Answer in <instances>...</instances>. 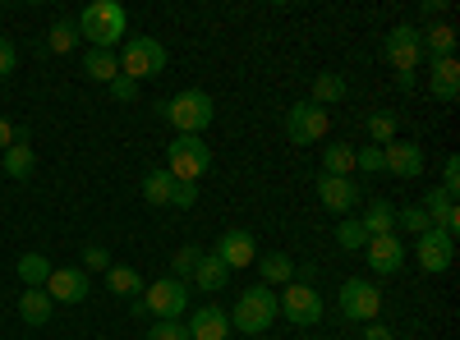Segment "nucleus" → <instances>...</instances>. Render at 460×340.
<instances>
[{
    "label": "nucleus",
    "instance_id": "nucleus-10",
    "mask_svg": "<svg viewBox=\"0 0 460 340\" xmlns=\"http://www.w3.org/2000/svg\"><path fill=\"white\" fill-rule=\"evenodd\" d=\"M414 257H419V267H424L429 276H442V272H451V262H456V235H447V231H424L419 235V244H414Z\"/></svg>",
    "mask_w": 460,
    "mask_h": 340
},
{
    "label": "nucleus",
    "instance_id": "nucleus-2",
    "mask_svg": "<svg viewBox=\"0 0 460 340\" xmlns=\"http://www.w3.org/2000/svg\"><path fill=\"white\" fill-rule=\"evenodd\" d=\"M277 318H281V299H277V290L258 281V285H249V290L235 299V309H230V331L262 336Z\"/></svg>",
    "mask_w": 460,
    "mask_h": 340
},
{
    "label": "nucleus",
    "instance_id": "nucleus-12",
    "mask_svg": "<svg viewBox=\"0 0 460 340\" xmlns=\"http://www.w3.org/2000/svg\"><path fill=\"white\" fill-rule=\"evenodd\" d=\"M382 170H392L396 179H419L424 175V147L414 138H392L382 147Z\"/></svg>",
    "mask_w": 460,
    "mask_h": 340
},
{
    "label": "nucleus",
    "instance_id": "nucleus-16",
    "mask_svg": "<svg viewBox=\"0 0 460 340\" xmlns=\"http://www.w3.org/2000/svg\"><path fill=\"white\" fill-rule=\"evenodd\" d=\"M230 272L235 267H249V262H258V244H253V235L249 231H221V240H217V248H212Z\"/></svg>",
    "mask_w": 460,
    "mask_h": 340
},
{
    "label": "nucleus",
    "instance_id": "nucleus-36",
    "mask_svg": "<svg viewBox=\"0 0 460 340\" xmlns=\"http://www.w3.org/2000/svg\"><path fill=\"white\" fill-rule=\"evenodd\" d=\"M208 248H199V244H184V248H175V281H189V276H194V267H199V257H203Z\"/></svg>",
    "mask_w": 460,
    "mask_h": 340
},
{
    "label": "nucleus",
    "instance_id": "nucleus-19",
    "mask_svg": "<svg viewBox=\"0 0 460 340\" xmlns=\"http://www.w3.org/2000/svg\"><path fill=\"white\" fill-rule=\"evenodd\" d=\"M0 166H5L10 179H28V175L37 170V153H32V143H28V129L14 134V143L0 153Z\"/></svg>",
    "mask_w": 460,
    "mask_h": 340
},
{
    "label": "nucleus",
    "instance_id": "nucleus-29",
    "mask_svg": "<svg viewBox=\"0 0 460 340\" xmlns=\"http://www.w3.org/2000/svg\"><path fill=\"white\" fill-rule=\"evenodd\" d=\"M106 290H111V294H120V299L143 294V276H138V267H120V262H111V272H106Z\"/></svg>",
    "mask_w": 460,
    "mask_h": 340
},
{
    "label": "nucleus",
    "instance_id": "nucleus-1",
    "mask_svg": "<svg viewBox=\"0 0 460 340\" xmlns=\"http://www.w3.org/2000/svg\"><path fill=\"white\" fill-rule=\"evenodd\" d=\"M74 28H79V37H88L93 51H111L115 42H125L129 32V14L120 0H93V5L74 19Z\"/></svg>",
    "mask_w": 460,
    "mask_h": 340
},
{
    "label": "nucleus",
    "instance_id": "nucleus-45",
    "mask_svg": "<svg viewBox=\"0 0 460 340\" xmlns=\"http://www.w3.org/2000/svg\"><path fill=\"white\" fill-rule=\"evenodd\" d=\"M14 134H19V129H14V125H10L5 116H0V153H5V147L14 143Z\"/></svg>",
    "mask_w": 460,
    "mask_h": 340
},
{
    "label": "nucleus",
    "instance_id": "nucleus-41",
    "mask_svg": "<svg viewBox=\"0 0 460 340\" xmlns=\"http://www.w3.org/2000/svg\"><path fill=\"white\" fill-rule=\"evenodd\" d=\"M438 188H447L451 198L460 194V157H447V166H442V184H438Z\"/></svg>",
    "mask_w": 460,
    "mask_h": 340
},
{
    "label": "nucleus",
    "instance_id": "nucleus-23",
    "mask_svg": "<svg viewBox=\"0 0 460 340\" xmlns=\"http://www.w3.org/2000/svg\"><path fill=\"white\" fill-rule=\"evenodd\" d=\"M143 203H152V207H171V198H175V175L162 166V170H147L143 175Z\"/></svg>",
    "mask_w": 460,
    "mask_h": 340
},
{
    "label": "nucleus",
    "instance_id": "nucleus-11",
    "mask_svg": "<svg viewBox=\"0 0 460 340\" xmlns=\"http://www.w3.org/2000/svg\"><path fill=\"white\" fill-rule=\"evenodd\" d=\"M382 56H387V65H392L396 74H414L419 60H424V51H419V28L396 23V28L387 32V42H382Z\"/></svg>",
    "mask_w": 460,
    "mask_h": 340
},
{
    "label": "nucleus",
    "instance_id": "nucleus-14",
    "mask_svg": "<svg viewBox=\"0 0 460 340\" xmlns=\"http://www.w3.org/2000/svg\"><path fill=\"white\" fill-rule=\"evenodd\" d=\"M364 253H368V267H373L377 276H396V272L405 267V244H401V235H373V240L364 244Z\"/></svg>",
    "mask_w": 460,
    "mask_h": 340
},
{
    "label": "nucleus",
    "instance_id": "nucleus-35",
    "mask_svg": "<svg viewBox=\"0 0 460 340\" xmlns=\"http://www.w3.org/2000/svg\"><path fill=\"white\" fill-rule=\"evenodd\" d=\"M368 138H373V147H387L396 138V116H387V110L368 116Z\"/></svg>",
    "mask_w": 460,
    "mask_h": 340
},
{
    "label": "nucleus",
    "instance_id": "nucleus-22",
    "mask_svg": "<svg viewBox=\"0 0 460 340\" xmlns=\"http://www.w3.org/2000/svg\"><path fill=\"white\" fill-rule=\"evenodd\" d=\"M429 83H433V97H438V101H456V97H460V60H456V56L433 60Z\"/></svg>",
    "mask_w": 460,
    "mask_h": 340
},
{
    "label": "nucleus",
    "instance_id": "nucleus-32",
    "mask_svg": "<svg viewBox=\"0 0 460 340\" xmlns=\"http://www.w3.org/2000/svg\"><path fill=\"white\" fill-rule=\"evenodd\" d=\"M74 47H79V28H74V19H60V23L51 28V37H47V51L69 56Z\"/></svg>",
    "mask_w": 460,
    "mask_h": 340
},
{
    "label": "nucleus",
    "instance_id": "nucleus-34",
    "mask_svg": "<svg viewBox=\"0 0 460 340\" xmlns=\"http://www.w3.org/2000/svg\"><path fill=\"white\" fill-rule=\"evenodd\" d=\"M336 244H341V248H350V253H359V248L368 244L364 225H359V221H350V216H345V221H336Z\"/></svg>",
    "mask_w": 460,
    "mask_h": 340
},
{
    "label": "nucleus",
    "instance_id": "nucleus-18",
    "mask_svg": "<svg viewBox=\"0 0 460 340\" xmlns=\"http://www.w3.org/2000/svg\"><path fill=\"white\" fill-rule=\"evenodd\" d=\"M419 207H424V216L438 225V231H447V235H456V231H460V212H456V198L447 194V188H429Z\"/></svg>",
    "mask_w": 460,
    "mask_h": 340
},
{
    "label": "nucleus",
    "instance_id": "nucleus-27",
    "mask_svg": "<svg viewBox=\"0 0 460 340\" xmlns=\"http://www.w3.org/2000/svg\"><path fill=\"white\" fill-rule=\"evenodd\" d=\"M258 276H262V285H290L295 281V262L286 253H262L258 257Z\"/></svg>",
    "mask_w": 460,
    "mask_h": 340
},
{
    "label": "nucleus",
    "instance_id": "nucleus-26",
    "mask_svg": "<svg viewBox=\"0 0 460 340\" xmlns=\"http://www.w3.org/2000/svg\"><path fill=\"white\" fill-rule=\"evenodd\" d=\"M359 225H364V235H368V240H373V235H396V207L377 198V203L364 207Z\"/></svg>",
    "mask_w": 460,
    "mask_h": 340
},
{
    "label": "nucleus",
    "instance_id": "nucleus-20",
    "mask_svg": "<svg viewBox=\"0 0 460 340\" xmlns=\"http://www.w3.org/2000/svg\"><path fill=\"white\" fill-rule=\"evenodd\" d=\"M419 51H424L429 60L456 56V28H451V23H429V28H419Z\"/></svg>",
    "mask_w": 460,
    "mask_h": 340
},
{
    "label": "nucleus",
    "instance_id": "nucleus-24",
    "mask_svg": "<svg viewBox=\"0 0 460 340\" xmlns=\"http://www.w3.org/2000/svg\"><path fill=\"white\" fill-rule=\"evenodd\" d=\"M14 272H19L23 290H47V281H51L56 267H51V257H47V253H23Z\"/></svg>",
    "mask_w": 460,
    "mask_h": 340
},
{
    "label": "nucleus",
    "instance_id": "nucleus-9",
    "mask_svg": "<svg viewBox=\"0 0 460 340\" xmlns=\"http://www.w3.org/2000/svg\"><path fill=\"white\" fill-rule=\"evenodd\" d=\"M277 299H281L286 322H295V327H318L323 322V294L309 281H290Z\"/></svg>",
    "mask_w": 460,
    "mask_h": 340
},
{
    "label": "nucleus",
    "instance_id": "nucleus-3",
    "mask_svg": "<svg viewBox=\"0 0 460 340\" xmlns=\"http://www.w3.org/2000/svg\"><path fill=\"white\" fill-rule=\"evenodd\" d=\"M212 116H217V106H212V92H203V88H184L171 101H162V120L175 125V134H189V138H203Z\"/></svg>",
    "mask_w": 460,
    "mask_h": 340
},
{
    "label": "nucleus",
    "instance_id": "nucleus-13",
    "mask_svg": "<svg viewBox=\"0 0 460 340\" xmlns=\"http://www.w3.org/2000/svg\"><path fill=\"white\" fill-rule=\"evenodd\" d=\"M318 198H323L327 212L350 216L355 203H359V184H355L350 175H318Z\"/></svg>",
    "mask_w": 460,
    "mask_h": 340
},
{
    "label": "nucleus",
    "instance_id": "nucleus-8",
    "mask_svg": "<svg viewBox=\"0 0 460 340\" xmlns=\"http://www.w3.org/2000/svg\"><path fill=\"white\" fill-rule=\"evenodd\" d=\"M327 129H332V116H327L323 106H314V101H295V106L286 110V138H290L295 147L323 143Z\"/></svg>",
    "mask_w": 460,
    "mask_h": 340
},
{
    "label": "nucleus",
    "instance_id": "nucleus-43",
    "mask_svg": "<svg viewBox=\"0 0 460 340\" xmlns=\"http://www.w3.org/2000/svg\"><path fill=\"white\" fill-rule=\"evenodd\" d=\"M199 203V184H180L175 179V198H171V207H194Z\"/></svg>",
    "mask_w": 460,
    "mask_h": 340
},
{
    "label": "nucleus",
    "instance_id": "nucleus-42",
    "mask_svg": "<svg viewBox=\"0 0 460 340\" xmlns=\"http://www.w3.org/2000/svg\"><path fill=\"white\" fill-rule=\"evenodd\" d=\"M106 88H111V97H115V101H134V97H138V83H134V79H125V74H120V79H111Z\"/></svg>",
    "mask_w": 460,
    "mask_h": 340
},
{
    "label": "nucleus",
    "instance_id": "nucleus-17",
    "mask_svg": "<svg viewBox=\"0 0 460 340\" xmlns=\"http://www.w3.org/2000/svg\"><path fill=\"white\" fill-rule=\"evenodd\" d=\"M184 327H189V340H226L230 336V313L217 309V304H203V309L189 313Z\"/></svg>",
    "mask_w": 460,
    "mask_h": 340
},
{
    "label": "nucleus",
    "instance_id": "nucleus-33",
    "mask_svg": "<svg viewBox=\"0 0 460 340\" xmlns=\"http://www.w3.org/2000/svg\"><path fill=\"white\" fill-rule=\"evenodd\" d=\"M401 231H405V235H424V231H433V221L424 216V207L414 203V207H401V212H396V235H401Z\"/></svg>",
    "mask_w": 460,
    "mask_h": 340
},
{
    "label": "nucleus",
    "instance_id": "nucleus-6",
    "mask_svg": "<svg viewBox=\"0 0 460 340\" xmlns=\"http://www.w3.org/2000/svg\"><path fill=\"white\" fill-rule=\"evenodd\" d=\"M171 65V51L157 42V37H125V51H120V74L134 83L143 79H157V74H166Z\"/></svg>",
    "mask_w": 460,
    "mask_h": 340
},
{
    "label": "nucleus",
    "instance_id": "nucleus-7",
    "mask_svg": "<svg viewBox=\"0 0 460 340\" xmlns=\"http://www.w3.org/2000/svg\"><path fill=\"white\" fill-rule=\"evenodd\" d=\"M336 304H341V318L345 322H377V313H382V290H377V281H359V276H350L341 285V294H336Z\"/></svg>",
    "mask_w": 460,
    "mask_h": 340
},
{
    "label": "nucleus",
    "instance_id": "nucleus-37",
    "mask_svg": "<svg viewBox=\"0 0 460 340\" xmlns=\"http://www.w3.org/2000/svg\"><path fill=\"white\" fill-rule=\"evenodd\" d=\"M355 166L364 175H382V147H355Z\"/></svg>",
    "mask_w": 460,
    "mask_h": 340
},
{
    "label": "nucleus",
    "instance_id": "nucleus-31",
    "mask_svg": "<svg viewBox=\"0 0 460 340\" xmlns=\"http://www.w3.org/2000/svg\"><path fill=\"white\" fill-rule=\"evenodd\" d=\"M84 74H88V79H97V83L120 79V56H115V51H88V60H84Z\"/></svg>",
    "mask_w": 460,
    "mask_h": 340
},
{
    "label": "nucleus",
    "instance_id": "nucleus-38",
    "mask_svg": "<svg viewBox=\"0 0 460 340\" xmlns=\"http://www.w3.org/2000/svg\"><path fill=\"white\" fill-rule=\"evenodd\" d=\"M79 257H84V272H111V253L102 244H88Z\"/></svg>",
    "mask_w": 460,
    "mask_h": 340
},
{
    "label": "nucleus",
    "instance_id": "nucleus-28",
    "mask_svg": "<svg viewBox=\"0 0 460 340\" xmlns=\"http://www.w3.org/2000/svg\"><path fill=\"white\" fill-rule=\"evenodd\" d=\"M350 170H355V147L341 143V138H332V143L323 147V175H350Z\"/></svg>",
    "mask_w": 460,
    "mask_h": 340
},
{
    "label": "nucleus",
    "instance_id": "nucleus-39",
    "mask_svg": "<svg viewBox=\"0 0 460 340\" xmlns=\"http://www.w3.org/2000/svg\"><path fill=\"white\" fill-rule=\"evenodd\" d=\"M14 69H19V47L10 42V37H0V79H10Z\"/></svg>",
    "mask_w": 460,
    "mask_h": 340
},
{
    "label": "nucleus",
    "instance_id": "nucleus-46",
    "mask_svg": "<svg viewBox=\"0 0 460 340\" xmlns=\"http://www.w3.org/2000/svg\"><path fill=\"white\" fill-rule=\"evenodd\" d=\"M442 10H447V0H424V10H419V14H424V19L433 23V19H438Z\"/></svg>",
    "mask_w": 460,
    "mask_h": 340
},
{
    "label": "nucleus",
    "instance_id": "nucleus-30",
    "mask_svg": "<svg viewBox=\"0 0 460 340\" xmlns=\"http://www.w3.org/2000/svg\"><path fill=\"white\" fill-rule=\"evenodd\" d=\"M345 97H350V88H345V79H341V74H318V79H314V106H336V101H345Z\"/></svg>",
    "mask_w": 460,
    "mask_h": 340
},
{
    "label": "nucleus",
    "instance_id": "nucleus-44",
    "mask_svg": "<svg viewBox=\"0 0 460 340\" xmlns=\"http://www.w3.org/2000/svg\"><path fill=\"white\" fill-rule=\"evenodd\" d=\"M364 340H396V331L382 327V322H368V327H364Z\"/></svg>",
    "mask_w": 460,
    "mask_h": 340
},
{
    "label": "nucleus",
    "instance_id": "nucleus-21",
    "mask_svg": "<svg viewBox=\"0 0 460 340\" xmlns=\"http://www.w3.org/2000/svg\"><path fill=\"white\" fill-rule=\"evenodd\" d=\"M189 281H194V290H199V294H217V290H226L230 267H226V262H221L217 253H203V257H199V267H194V276H189Z\"/></svg>",
    "mask_w": 460,
    "mask_h": 340
},
{
    "label": "nucleus",
    "instance_id": "nucleus-4",
    "mask_svg": "<svg viewBox=\"0 0 460 340\" xmlns=\"http://www.w3.org/2000/svg\"><path fill=\"white\" fill-rule=\"evenodd\" d=\"M129 309H134V318L152 313L157 322H180L189 313V281H175V276L152 281V285H143V299H134Z\"/></svg>",
    "mask_w": 460,
    "mask_h": 340
},
{
    "label": "nucleus",
    "instance_id": "nucleus-5",
    "mask_svg": "<svg viewBox=\"0 0 460 340\" xmlns=\"http://www.w3.org/2000/svg\"><path fill=\"white\" fill-rule=\"evenodd\" d=\"M166 170L180 179V184H199L212 175V147L203 138H189V134H175V143L166 147Z\"/></svg>",
    "mask_w": 460,
    "mask_h": 340
},
{
    "label": "nucleus",
    "instance_id": "nucleus-25",
    "mask_svg": "<svg viewBox=\"0 0 460 340\" xmlns=\"http://www.w3.org/2000/svg\"><path fill=\"white\" fill-rule=\"evenodd\" d=\"M51 313H56V304H51L47 290H23V294H19V318H23L28 327H47Z\"/></svg>",
    "mask_w": 460,
    "mask_h": 340
},
{
    "label": "nucleus",
    "instance_id": "nucleus-15",
    "mask_svg": "<svg viewBox=\"0 0 460 340\" xmlns=\"http://www.w3.org/2000/svg\"><path fill=\"white\" fill-rule=\"evenodd\" d=\"M51 304H84L88 299V272L84 267H56L47 281Z\"/></svg>",
    "mask_w": 460,
    "mask_h": 340
},
{
    "label": "nucleus",
    "instance_id": "nucleus-40",
    "mask_svg": "<svg viewBox=\"0 0 460 340\" xmlns=\"http://www.w3.org/2000/svg\"><path fill=\"white\" fill-rule=\"evenodd\" d=\"M147 340H189V327L184 322H157L147 331Z\"/></svg>",
    "mask_w": 460,
    "mask_h": 340
}]
</instances>
